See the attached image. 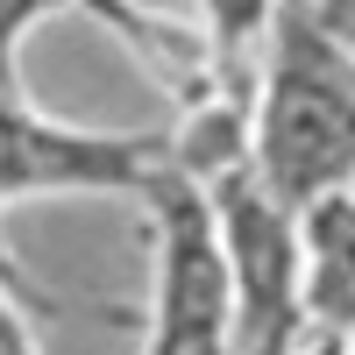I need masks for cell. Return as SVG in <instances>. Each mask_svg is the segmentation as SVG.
Returning a JSON list of instances; mask_svg holds the SVG:
<instances>
[{"label": "cell", "mask_w": 355, "mask_h": 355, "mask_svg": "<svg viewBox=\"0 0 355 355\" xmlns=\"http://www.w3.org/2000/svg\"><path fill=\"white\" fill-rule=\"evenodd\" d=\"M249 171L291 206L355 185V50L306 0H277L263 36Z\"/></svg>", "instance_id": "cell-1"}, {"label": "cell", "mask_w": 355, "mask_h": 355, "mask_svg": "<svg viewBox=\"0 0 355 355\" xmlns=\"http://www.w3.org/2000/svg\"><path fill=\"white\" fill-rule=\"evenodd\" d=\"M150 206V327L142 355H234V277L214 220V192L171 157L142 185Z\"/></svg>", "instance_id": "cell-2"}, {"label": "cell", "mask_w": 355, "mask_h": 355, "mask_svg": "<svg viewBox=\"0 0 355 355\" xmlns=\"http://www.w3.org/2000/svg\"><path fill=\"white\" fill-rule=\"evenodd\" d=\"M164 157H171L164 128H78L28 107L21 85H0V214L21 199H64V192L142 199ZM0 270L15 263L0 256Z\"/></svg>", "instance_id": "cell-3"}, {"label": "cell", "mask_w": 355, "mask_h": 355, "mask_svg": "<svg viewBox=\"0 0 355 355\" xmlns=\"http://www.w3.org/2000/svg\"><path fill=\"white\" fill-rule=\"evenodd\" d=\"M214 220L234 277V355H284L291 334L306 327V242H299V206L277 199L242 164L214 178Z\"/></svg>", "instance_id": "cell-4"}, {"label": "cell", "mask_w": 355, "mask_h": 355, "mask_svg": "<svg viewBox=\"0 0 355 355\" xmlns=\"http://www.w3.org/2000/svg\"><path fill=\"white\" fill-rule=\"evenodd\" d=\"M306 242V320L355 334V185L299 206Z\"/></svg>", "instance_id": "cell-5"}, {"label": "cell", "mask_w": 355, "mask_h": 355, "mask_svg": "<svg viewBox=\"0 0 355 355\" xmlns=\"http://www.w3.org/2000/svg\"><path fill=\"white\" fill-rule=\"evenodd\" d=\"M206 15V78H242L249 57L263 50V36H270V15L277 0H199Z\"/></svg>", "instance_id": "cell-6"}]
</instances>
